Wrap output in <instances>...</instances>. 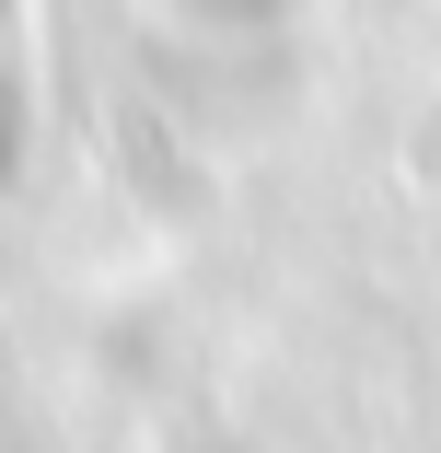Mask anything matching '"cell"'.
Listing matches in <instances>:
<instances>
[{
	"label": "cell",
	"instance_id": "6da1fadb",
	"mask_svg": "<svg viewBox=\"0 0 441 453\" xmlns=\"http://www.w3.org/2000/svg\"><path fill=\"white\" fill-rule=\"evenodd\" d=\"M12 94H24V70H12V0H0V163H12Z\"/></svg>",
	"mask_w": 441,
	"mask_h": 453
}]
</instances>
